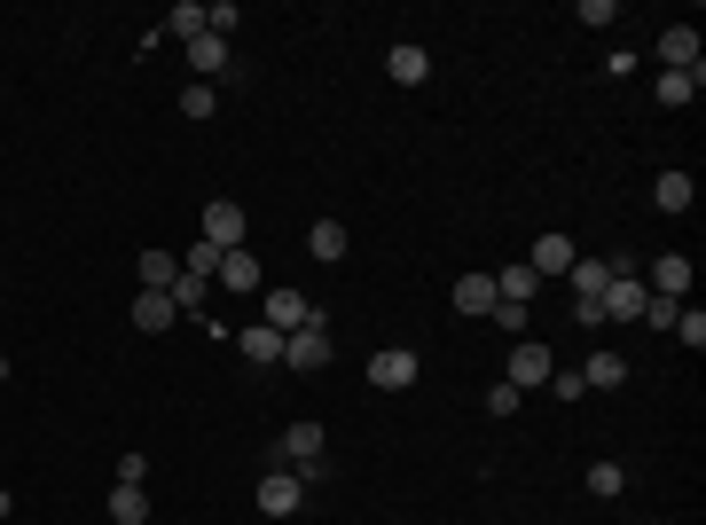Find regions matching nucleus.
Here are the masks:
<instances>
[{"label":"nucleus","mask_w":706,"mask_h":525,"mask_svg":"<svg viewBox=\"0 0 706 525\" xmlns=\"http://www.w3.org/2000/svg\"><path fill=\"white\" fill-rule=\"evenodd\" d=\"M330 354H338V345H330V322H322V314H307V322L283 337V369H299V377L330 369Z\"/></svg>","instance_id":"obj_1"},{"label":"nucleus","mask_w":706,"mask_h":525,"mask_svg":"<svg viewBox=\"0 0 706 525\" xmlns=\"http://www.w3.org/2000/svg\"><path fill=\"white\" fill-rule=\"evenodd\" d=\"M550 369H558V354L542 337H518L510 345V369H502V385H518V392H534V385H550Z\"/></svg>","instance_id":"obj_2"},{"label":"nucleus","mask_w":706,"mask_h":525,"mask_svg":"<svg viewBox=\"0 0 706 525\" xmlns=\"http://www.w3.org/2000/svg\"><path fill=\"white\" fill-rule=\"evenodd\" d=\"M322 455H330V440H322V423H291V431H283V463H291L299 479H322V471H330Z\"/></svg>","instance_id":"obj_3"},{"label":"nucleus","mask_w":706,"mask_h":525,"mask_svg":"<svg viewBox=\"0 0 706 525\" xmlns=\"http://www.w3.org/2000/svg\"><path fill=\"white\" fill-rule=\"evenodd\" d=\"M416 369H424V361L408 354V345H377V354H370V385H377V392H408Z\"/></svg>","instance_id":"obj_4"},{"label":"nucleus","mask_w":706,"mask_h":525,"mask_svg":"<svg viewBox=\"0 0 706 525\" xmlns=\"http://www.w3.org/2000/svg\"><path fill=\"white\" fill-rule=\"evenodd\" d=\"M644 298H652V291H644V275H612L596 306H604V322H621V329H629V322H644Z\"/></svg>","instance_id":"obj_5"},{"label":"nucleus","mask_w":706,"mask_h":525,"mask_svg":"<svg viewBox=\"0 0 706 525\" xmlns=\"http://www.w3.org/2000/svg\"><path fill=\"white\" fill-rule=\"evenodd\" d=\"M251 502L268 510V517H291V510L307 502V479H299V471L283 463V471H268V479H259V494H251Z\"/></svg>","instance_id":"obj_6"},{"label":"nucleus","mask_w":706,"mask_h":525,"mask_svg":"<svg viewBox=\"0 0 706 525\" xmlns=\"http://www.w3.org/2000/svg\"><path fill=\"white\" fill-rule=\"evenodd\" d=\"M644 291H652V298H675V306H683V291H691V259H683V251L652 259V267H644Z\"/></svg>","instance_id":"obj_7"},{"label":"nucleus","mask_w":706,"mask_h":525,"mask_svg":"<svg viewBox=\"0 0 706 525\" xmlns=\"http://www.w3.org/2000/svg\"><path fill=\"white\" fill-rule=\"evenodd\" d=\"M205 243H220V251L243 243V204H236V197H212V204H205Z\"/></svg>","instance_id":"obj_8"},{"label":"nucleus","mask_w":706,"mask_h":525,"mask_svg":"<svg viewBox=\"0 0 706 525\" xmlns=\"http://www.w3.org/2000/svg\"><path fill=\"white\" fill-rule=\"evenodd\" d=\"M660 71H698V24H667L660 32Z\"/></svg>","instance_id":"obj_9"},{"label":"nucleus","mask_w":706,"mask_h":525,"mask_svg":"<svg viewBox=\"0 0 706 525\" xmlns=\"http://www.w3.org/2000/svg\"><path fill=\"white\" fill-rule=\"evenodd\" d=\"M698 86H706V63H698V71H660L652 95H660L667 111H683V103H698Z\"/></svg>","instance_id":"obj_10"},{"label":"nucleus","mask_w":706,"mask_h":525,"mask_svg":"<svg viewBox=\"0 0 706 525\" xmlns=\"http://www.w3.org/2000/svg\"><path fill=\"white\" fill-rule=\"evenodd\" d=\"M212 283H228V291H259V259H251V243L220 251V275H212Z\"/></svg>","instance_id":"obj_11"},{"label":"nucleus","mask_w":706,"mask_h":525,"mask_svg":"<svg viewBox=\"0 0 706 525\" xmlns=\"http://www.w3.org/2000/svg\"><path fill=\"white\" fill-rule=\"evenodd\" d=\"M236 345H243V361H251V369H276V361H283V329H268V322L243 329Z\"/></svg>","instance_id":"obj_12"},{"label":"nucleus","mask_w":706,"mask_h":525,"mask_svg":"<svg viewBox=\"0 0 706 525\" xmlns=\"http://www.w3.org/2000/svg\"><path fill=\"white\" fill-rule=\"evenodd\" d=\"M134 275H142V291H173V283H181V259H173V251H142Z\"/></svg>","instance_id":"obj_13"},{"label":"nucleus","mask_w":706,"mask_h":525,"mask_svg":"<svg viewBox=\"0 0 706 525\" xmlns=\"http://www.w3.org/2000/svg\"><path fill=\"white\" fill-rule=\"evenodd\" d=\"M173 322H181V306H173L165 291H142V298H134V329L157 337V329H173Z\"/></svg>","instance_id":"obj_14"},{"label":"nucleus","mask_w":706,"mask_h":525,"mask_svg":"<svg viewBox=\"0 0 706 525\" xmlns=\"http://www.w3.org/2000/svg\"><path fill=\"white\" fill-rule=\"evenodd\" d=\"M573 259H581V251H573L565 235H542V243H534V259H526V267H534V275H573Z\"/></svg>","instance_id":"obj_15"},{"label":"nucleus","mask_w":706,"mask_h":525,"mask_svg":"<svg viewBox=\"0 0 706 525\" xmlns=\"http://www.w3.org/2000/svg\"><path fill=\"white\" fill-rule=\"evenodd\" d=\"M345 243H353L345 220H314V228H307V251L322 259V267H330V259H345Z\"/></svg>","instance_id":"obj_16"},{"label":"nucleus","mask_w":706,"mask_h":525,"mask_svg":"<svg viewBox=\"0 0 706 525\" xmlns=\"http://www.w3.org/2000/svg\"><path fill=\"white\" fill-rule=\"evenodd\" d=\"M189 71L220 78V71H228V40H220V32H197V40H189Z\"/></svg>","instance_id":"obj_17"},{"label":"nucleus","mask_w":706,"mask_h":525,"mask_svg":"<svg viewBox=\"0 0 706 525\" xmlns=\"http://www.w3.org/2000/svg\"><path fill=\"white\" fill-rule=\"evenodd\" d=\"M385 71H393V86H424V78H432V55H424V48H393Z\"/></svg>","instance_id":"obj_18"},{"label":"nucleus","mask_w":706,"mask_h":525,"mask_svg":"<svg viewBox=\"0 0 706 525\" xmlns=\"http://www.w3.org/2000/svg\"><path fill=\"white\" fill-rule=\"evenodd\" d=\"M307 314H314V306H307L299 291H268V329H283V337H291V329H299Z\"/></svg>","instance_id":"obj_19"},{"label":"nucleus","mask_w":706,"mask_h":525,"mask_svg":"<svg viewBox=\"0 0 706 525\" xmlns=\"http://www.w3.org/2000/svg\"><path fill=\"white\" fill-rule=\"evenodd\" d=\"M581 385H596V392H621V385H629V361H621V354H589Z\"/></svg>","instance_id":"obj_20"},{"label":"nucleus","mask_w":706,"mask_h":525,"mask_svg":"<svg viewBox=\"0 0 706 525\" xmlns=\"http://www.w3.org/2000/svg\"><path fill=\"white\" fill-rule=\"evenodd\" d=\"M456 314H495V275H464L456 283Z\"/></svg>","instance_id":"obj_21"},{"label":"nucleus","mask_w":706,"mask_h":525,"mask_svg":"<svg viewBox=\"0 0 706 525\" xmlns=\"http://www.w3.org/2000/svg\"><path fill=\"white\" fill-rule=\"evenodd\" d=\"M111 525H149V494L142 486H111Z\"/></svg>","instance_id":"obj_22"},{"label":"nucleus","mask_w":706,"mask_h":525,"mask_svg":"<svg viewBox=\"0 0 706 525\" xmlns=\"http://www.w3.org/2000/svg\"><path fill=\"white\" fill-rule=\"evenodd\" d=\"M652 204H660V212H691V172H660V181H652Z\"/></svg>","instance_id":"obj_23"},{"label":"nucleus","mask_w":706,"mask_h":525,"mask_svg":"<svg viewBox=\"0 0 706 525\" xmlns=\"http://www.w3.org/2000/svg\"><path fill=\"white\" fill-rule=\"evenodd\" d=\"M573 298H604V283H612V267H604V259H573Z\"/></svg>","instance_id":"obj_24"},{"label":"nucleus","mask_w":706,"mask_h":525,"mask_svg":"<svg viewBox=\"0 0 706 525\" xmlns=\"http://www.w3.org/2000/svg\"><path fill=\"white\" fill-rule=\"evenodd\" d=\"M165 298L181 306V314H205V298H212V275H189V267H181V283H173Z\"/></svg>","instance_id":"obj_25"},{"label":"nucleus","mask_w":706,"mask_h":525,"mask_svg":"<svg viewBox=\"0 0 706 525\" xmlns=\"http://www.w3.org/2000/svg\"><path fill=\"white\" fill-rule=\"evenodd\" d=\"M589 494H604V502L629 494V471H621V463H589Z\"/></svg>","instance_id":"obj_26"},{"label":"nucleus","mask_w":706,"mask_h":525,"mask_svg":"<svg viewBox=\"0 0 706 525\" xmlns=\"http://www.w3.org/2000/svg\"><path fill=\"white\" fill-rule=\"evenodd\" d=\"M165 24H173V32H181V40H197V32H205V0H181V9H173Z\"/></svg>","instance_id":"obj_27"},{"label":"nucleus","mask_w":706,"mask_h":525,"mask_svg":"<svg viewBox=\"0 0 706 525\" xmlns=\"http://www.w3.org/2000/svg\"><path fill=\"white\" fill-rule=\"evenodd\" d=\"M236 24H243V9H236V0H212V9H205V32H220V40H228Z\"/></svg>","instance_id":"obj_28"},{"label":"nucleus","mask_w":706,"mask_h":525,"mask_svg":"<svg viewBox=\"0 0 706 525\" xmlns=\"http://www.w3.org/2000/svg\"><path fill=\"white\" fill-rule=\"evenodd\" d=\"M675 337L698 354V345H706V314H698V306H683V314H675Z\"/></svg>","instance_id":"obj_29"},{"label":"nucleus","mask_w":706,"mask_h":525,"mask_svg":"<svg viewBox=\"0 0 706 525\" xmlns=\"http://www.w3.org/2000/svg\"><path fill=\"white\" fill-rule=\"evenodd\" d=\"M181 111H189V118H212L220 95H212V86H181Z\"/></svg>","instance_id":"obj_30"},{"label":"nucleus","mask_w":706,"mask_h":525,"mask_svg":"<svg viewBox=\"0 0 706 525\" xmlns=\"http://www.w3.org/2000/svg\"><path fill=\"white\" fill-rule=\"evenodd\" d=\"M518 408H526L518 385H495V392H487V416H518Z\"/></svg>","instance_id":"obj_31"},{"label":"nucleus","mask_w":706,"mask_h":525,"mask_svg":"<svg viewBox=\"0 0 706 525\" xmlns=\"http://www.w3.org/2000/svg\"><path fill=\"white\" fill-rule=\"evenodd\" d=\"M675 314H683L675 298H644V322H652V329H675Z\"/></svg>","instance_id":"obj_32"},{"label":"nucleus","mask_w":706,"mask_h":525,"mask_svg":"<svg viewBox=\"0 0 706 525\" xmlns=\"http://www.w3.org/2000/svg\"><path fill=\"white\" fill-rule=\"evenodd\" d=\"M495 322H502V337H526V306H510V298H495Z\"/></svg>","instance_id":"obj_33"},{"label":"nucleus","mask_w":706,"mask_h":525,"mask_svg":"<svg viewBox=\"0 0 706 525\" xmlns=\"http://www.w3.org/2000/svg\"><path fill=\"white\" fill-rule=\"evenodd\" d=\"M550 392H558V400H581L589 385H581V369H550Z\"/></svg>","instance_id":"obj_34"},{"label":"nucleus","mask_w":706,"mask_h":525,"mask_svg":"<svg viewBox=\"0 0 706 525\" xmlns=\"http://www.w3.org/2000/svg\"><path fill=\"white\" fill-rule=\"evenodd\" d=\"M189 275H220V243H197L189 251Z\"/></svg>","instance_id":"obj_35"},{"label":"nucleus","mask_w":706,"mask_h":525,"mask_svg":"<svg viewBox=\"0 0 706 525\" xmlns=\"http://www.w3.org/2000/svg\"><path fill=\"white\" fill-rule=\"evenodd\" d=\"M9 510H17V502H9V486H0V517H9Z\"/></svg>","instance_id":"obj_36"},{"label":"nucleus","mask_w":706,"mask_h":525,"mask_svg":"<svg viewBox=\"0 0 706 525\" xmlns=\"http://www.w3.org/2000/svg\"><path fill=\"white\" fill-rule=\"evenodd\" d=\"M0 385H9V354H0Z\"/></svg>","instance_id":"obj_37"}]
</instances>
